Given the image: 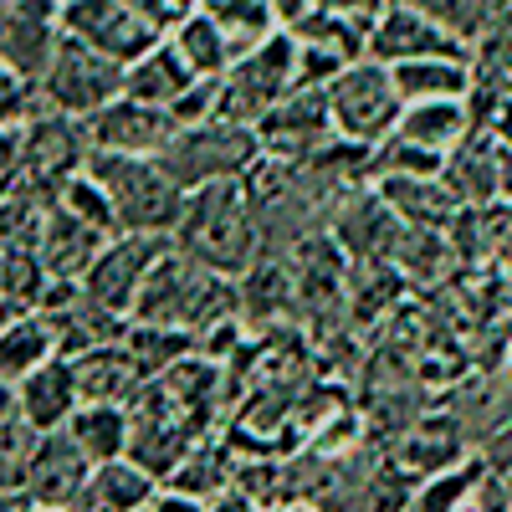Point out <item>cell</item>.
<instances>
[{
  "instance_id": "13",
  "label": "cell",
  "mask_w": 512,
  "mask_h": 512,
  "mask_svg": "<svg viewBox=\"0 0 512 512\" xmlns=\"http://www.w3.org/2000/svg\"><path fill=\"white\" fill-rule=\"evenodd\" d=\"M164 246H169L164 236H128V231L113 236L103 246V256L93 262V272L82 277V292H88L93 303H103L108 313H123L128 323H134V303L144 292V277L159 262Z\"/></svg>"
},
{
  "instance_id": "18",
  "label": "cell",
  "mask_w": 512,
  "mask_h": 512,
  "mask_svg": "<svg viewBox=\"0 0 512 512\" xmlns=\"http://www.w3.org/2000/svg\"><path fill=\"white\" fill-rule=\"evenodd\" d=\"M16 400L26 410V420L36 425L41 436H52V431H67V420L82 410V390H77V364L72 359H52V364H41L36 374H26L16 384Z\"/></svg>"
},
{
  "instance_id": "16",
  "label": "cell",
  "mask_w": 512,
  "mask_h": 512,
  "mask_svg": "<svg viewBox=\"0 0 512 512\" xmlns=\"http://www.w3.org/2000/svg\"><path fill=\"white\" fill-rule=\"evenodd\" d=\"M98 466L82 456V446L67 431L41 436L36 456H31V472H26V492L36 507H77L82 492H88Z\"/></svg>"
},
{
  "instance_id": "35",
  "label": "cell",
  "mask_w": 512,
  "mask_h": 512,
  "mask_svg": "<svg viewBox=\"0 0 512 512\" xmlns=\"http://www.w3.org/2000/svg\"><path fill=\"white\" fill-rule=\"evenodd\" d=\"M405 6L425 11L441 31H451L466 52H477V41L492 26V0H405Z\"/></svg>"
},
{
  "instance_id": "5",
  "label": "cell",
  "mask_w": 512,
  "mask_h": 512,
  "mask_svg": "<svg viewBox=\"0 0 512 512\" xmlns=\"http://www.w3.org/2000/svg\"><path fill=\"white\" fill-rule=\"evenodd\" d=\"M323 93H328V113H333L338 139L359 144V149H379L405 118V98L395 88V72L384 62H369V57L349 62Z\"/></svg>"
},
{
  "instance_id": "24",
  "label": "cell",
  "mask_w": 512,
  "mask_h": 512,
  "mask_svg": "<svg viewBox=\"0 0 512 512\" xmlns=\"http://www.w3.org/2000/svg\"><path fill=\"white\" fill-rule=\"evenodd\" d=\"M287 308H297V277H292V262H282L277 251H267L246 277H241V323L262 328V323H277L287 318Z\"/></svg>"
},
{
  "instance_id": "7",
  "label": "cell",
  "mask_w": 512,
  "mask_h": 512,
  "mask_svg": "<svg viewBox=\"0 0 512 512\" xmlns=\"http://www.w3.org/2000/svg\"><path fill=\"white\" fill-rule=\"evenodd\" d=\"M88 134L82 123L67 118V113H52V108H36L26 123H21V195H36V200H57V190L88 169Z\"/></svg>"
},
{
  "instance_id": "40",
  "label": "cell",
  "mask_w": 512,
  "mask_h": 512,
  "mask_svg": "<svg viewBox=\"0 0 512 512\" xmlns=\"http://www.w3.org/2000/svg\"><path fill=\"white\" fill-rule=\"evenodd\" d=\"M487 472L502 482V492L512 497V425H507V431H492V441H487Z\"/></svg>"
},
{
  "instance_id": "3",
  "label": "cell",
  "mask_w": 512,
  "mask_h": 512,
  "mask_svg": "<svg viewBox=\"0 0 512 512\" xmlns=\"http://www.w3.org/2000/svg\"><path fill=\"white\" fill-rule=\"evenodd\" d=\"M88 175L108 190V200L118 210V231L175 241L190 195L175 185V175H169L159 159H144V154H88Z\"/></svg>"
},
{
  "instance_id": "25",
  "label": "cell",
  "mask_w": 512,
  "mask_h": 512,
  "mask_svg": "<svg viewBox=\"0 0 512 512\" xmlns=\"http://www.w3.org/2000/svg\"><path fill=\"white\" fill-rule=\"evenodd\" d=\"M374 190L384 195V205H390L405 226L451 231V221L461 216V200L451 195L446 180H374Z\"/></svg>"
},
{
  "instance_id": "11",
  "label": "cell",
  "mask_w": 512,
  "mask_h": 512,
  "mask_svg": "<svg viewBox=\"0 0 512 512\" xmlns=\"http://www.w3.org/2000/svg\"><path fill=\"white\" fill-rule=\"evenodd\" d=\"M62 47V0H0V62L21 82L47 77Z\"/></svg>"
},
{
  "instance_id": "4",
  "label": "cell",
  "mask_w": 512,
  "mask_h": 512,
  "mask_svg": "<svg viewBox=\"0 0 512 512\" xmlns=\"http://www.w3.org/2000/svg\"><path fill=\"white\" fill-rule=\"evenodd\" d=\"M292 93H297V36L282 26L262 47H251L246 57L231 62V72L221 77L216 118L236 128H262V118Z\"/></svg>"
},
{
  "instance_id": "17",
  "label": "cell",
  "mask_w": 512,
  "mask_h": 512,
  "mask_svg": "<svg viewBox=\"0 0 512 512\" xmlns=\"http://www.w3.org/2000/svg\"><path fill=\"white\" fill-rule=\"evenodd\" d=\"M113 236L82 226L77 216H67L62 205L47 210V221H41V272H47V282H82L93 272V262L103 256Z\"/></svg>"
},
{
  "instance_id": "30",
  "label": "cell",
  "mask_w": 512,
  "mask_h": 512,
  "mask_svg": "<svg viewBox=\"0 0 512 512\" xmlns=\"http://www.w3.org/2000/svg\"><path fill=\"white\" fill-rule=\"evenodd\" d=\"M200 11L226 31L236 57H246L251 47H262L267 36L282 31V16H277L272 0H200Z\"/></svg>"
},
{
  "instance_id": "42",
  "label": "cell",
  "mask_w": 512,
  "mask_h": 512,
  "mask_svg": "<svg viewBox=\"0 0 512 512\" xmlns=\"http://www.w3.org/2000/svg\"><path fill=\"white\" fill-rule=\"evenodd\" d=\"M210 512H262V502H251L246 492H226V497H216V502H210Z\"/></svg>"
},
{
  "instance_id": "39",
  "label": "cell",
  "mask_w": 512,
  "mask_h": 512,
  "mask_svg": "<svg viewBox=\"0 0 512 512\" xmlns=\"http://www.w3.org/2000/svg\"><path fill=\"white\" fill-rule=\"evenodd\" d=\"M21 185V128L0 134V200H11Z\"/></svg>"
},
{
  "instance_id": "8",
  "label": "cell",
  "mask_w": 512,
  "mask_h": 512,
  "mask_svg": "<svg viewBox=\"0 0 512 512\" xmlns=\"http://www.w3.org/2000/svg\"><path fill=\"white\" fill-rule=\"evenodd\" d=\"M123 72L128 67H118V62L88 52L82 41L62 36V47H57L47 77L36 82V98H41V108L67 113V118L82 123V118H93L98 108H108V103L123 98Z\"/></svg>"
},
{
  "instance_id": "12",
  "label": "cell",
  "mask_w": 512,
  "mask_h": 512,
  "mask_svg": "<svg viewBox=\"0 0 512 512\" xmlns=\"http://www.w3.org/2000/svg\"><path fill=\"white\" fill-rule=\"evenodd\" d=\"M82 134H88L93 154H144V159H159L169 149V139L180 134V123H175L169 108L118 98V103L98 108L93 118H82Z\"/></svg>"
},
{
  "instance_id": "20",
  "label": "cell",
  "mask_w": 512,
  "mask_h": 512,
  "mask_svg": "<svg viewBox=\"0 0 512 512\" xmlns=\"http://www.w3.org/2000/svg\"><path fill=\"white\" fill-rule=\"evenodd\" d=\"M77 364V390H82V405H134V395L144 390V369L134 364L128 344H108V349H93L72 359Z\"/></svg>"
},
{
  "instance_id": "10",
  "label": "cell",
  "mask_w": 512,
  "mask_h": 512,
  "mask_svg": "<svg viewBox=\"0 0 512 512\" xmlns=\"http://www.w3.org/2000/svg\"><path fill=\"white\" fill-rule=\"evenodd\" d=\"M328 226H333V246L349 256V267H395L405 221L384 205L379 190H349L333 205Z\"/></svg>"
},
{
  "instance_id": "31",
  "label": "cell",
  "mask_w": 512,
  "mask_h": 512,
  "mask_svg": "<svg viewBox=\"0 0 512 512\" xmlns=\"http://www.w3.org/2000/svg\"><path fill=\"white\" fill-rule=\"evenodd\" d=\"M169 41L180 47V57L190 62V72H195V77H226V72H231V62H236L226 31H221L216 21H210L200 6H195L185 21H175Z\"/></svg>"
},
{
  "instance_id": "33",
  "label": "cell",
  "mask_w": 512,
  "mask_h": 512,
  "mask_svg": "<svg viewBox=\"0 0 512 512\" xmlns=\"http://www.w3.org/2000/svg\"><path fill=\"white\" fill-rule=\"evenodd\" d=\"M456 262V246L446 231H431V226H405L400 236V251H395V272L405 282H420V287H431L446 277V267Z\"/></svg>"
},
{
  "instance_id": "15",
  "label": "cell",
  "mask_w": 512,
  "mask_h": 512,
  "mask_svg": "<svg viewBox=\"0 0 512 512\" xmlns=\"http://www.w3.org/2000/svg\"><path fill=\"white\" fill-rule=\"evenodd\" d=\"M256 139H262V154L287 159V164L318 159L323 149L338 144V128H333V113H328V93H292L287 103H277L262 118Z\"/></svg>"
},
{
  "instance_id": "21",
  "label": "cell",
  "mask_w": 512,
  "mask_h": 512,
  "mask_svg": "<svg viewBox=\"0 0 512 512\" xmlns=\"http://www.w3.org/2000/svg\"><path fill=\"white\" fill-rule=\"evenodd\" d=\"M195 82H200V77L190 72V62L180 57V47L164 36L149 57H139L134 67L123 72V98L154 103V108H175V103L195 88Z\"/></svg>"
},
{
  "instance_id": "14",
  "label": "cell",
  "mask_w": 512,
  "mask_h": 512,
  "mask_svg": "<svg viewBox=\"0 0 512 512\" xmlns=\"http://www.w3.org/2000/svg\"><path fill=\"white\" fill-rule=\"evenodd\" d=\"M425 57H461V62H472V52H466L451 31H441L425 11L405 6V0H390V6L379 11V21L369 26V62L405 67V62H425Z\"/></svg>"
},
{
  "instance_id": "43",
  "label": "cell",
  "mask_w": 512,
  "mask_h": 512,
  "mask_svg": "<svg viewBox=\"0 0 512 512\" xmlns=\"http://www.w3.org/2000/svg\"><path fill=\"white\" fill-rule=\"evenodd\" d=\"M21 313H31V308H26V303H16V297H6V292H0V333H6V328H11Z\"/></svg>"
},
{
  "instance_id": "19",
  "label": "cell",
  "mask_w": 512,
  "mask_h": 512,
  "mask_svg": "<svg viewBox=\"0 0 512 512\" xmlns=\"http://www.w3.org/2000/svg\"><path fill=\"white\" fill-rule=\"evenodd\" d=\"M441 180L451 185V195L461 205H492V200H502V139H497V128H477V134L446 159Z\"/></svg>"
},
{
  "instance_id": "45",
  "label": "cell",
  "mask_w": 512,
  "mask_h": 512,
  "mask_svg": "<svg viewBox=\"0 0 512 512\" xmlns=\"http://www.w3.org/2000/svg\"><path fill=\"white\" fill-rule=\"evenodd\" d=\"M36 512H77V507H36Z\"/></svg>"
},
{
  "instance_id": "32",
  "label": "cell",
  "mask_w": 512,
  "mask_h": 512,
  "mask_svg": "<svg viewBox=\"0 0 512 512\" xmlns=\"http://www.w3.org/2000/svg\"><path fill=\"white\" fill-rule=\"evenodd\" d=\"M123 344H128V354H134V364L144 369V379H159V374H169L175 364H185L190 354H200V338L195 333L154 328V323H128Z\"/></svg>"
},
{
  "instance_id": "9",
  "label": "cell",
  "mask_w": 512,
  "mask_h": 512,
  "mask_svg": "<svg viewBox=\"0 0 512 512\" xmlns=\"http://www.w3.org/2000/svg\"><path fill=\"white\" fill-rule=\"evenodd\" d=\"M62 36L82 41L88 52H98L118 67H134L139 57H149L164 41V26H154L139 6H128V0H67L62 6Z\"/></svg>"
},
{
  "instance_id": "34",
  "label": "cell",
  "mask_w": 512,
  "mask_h": 512,
  "mask_svg": "<svg viewBox=\"0 0 512 512\" xmlns=\"http://www.w3.org/2000/svg\"><path fill=\"white\" fill-rule=\"evenodd\" d=\"M164 487H175V492H190V497H200V502H216V497H226L231 487H236V461L226 456V451H216V446H195L175 472L164 477Z\"/></svg>"
},
{
  "instance_id": "36",
  "label": "cell",
  "mask_w": 512,
  "mask_h": 512,
  "mask_svg": "<svg viewBox=\"0 0 512 512\" xmlns=\"http://www.w3.org/2000/svg\"><path fill=\"white\" fill-rule=\"evenodd\" d=\"M57 205L67 210V216H77L82 226L103 231V236H123V231H118V210H113L108 190L88 175V169H82V175H72V180L57 190Z\"/></svg>"
},
{
  "instance_id": "37",
  "label": "cell",
  "mask_w": 512,
  "mask_h": 512,
  "mask_svg": "<svg viewBox=\"0 0 512 512\" xmlns=\"http://www.w3.org/2000/svg\"><path fill=\"white\" fill-rule=\"evenodd\" d=\"M36 108H41L36 88H31V82H21L6 62H0V134H6V128H21Z\"/></svg>"
},
{
  "instance_id": "26",
  "label": "cell",
  "mask_w": 512,
  "mask_h": 512,
  "mask_svg": "<svg viewBox=\"0 0 512 512\" xmlns=\"http://www.w3.org/2000/svg\"><path fill=\"white\" fill-rule=\"evenodd\" d=\"M67 436L82 446V456L93 466H108L123 461L128 446H134V415H128V405H82L67 420Z\"/></svg>"
},
{
  "instance_id": "41",
  "label": "cell",
  "mask_w": 512,
  "mask_h": 512,
  "mask_svg": "<svg viewBox=\"0 0 512 512\" xmlns=\"http://www.w3.org/2000/svg\"><path fill=\"white\" fill-rule=\"evenodd\" d=\"M149 512H210V502H200L190 492H175V487H159V497L149 502Z\"/></svg>"
},
{
  "instance_id": "28",
  "label": "cell",
  "mask_w": 512,
  "mask_h": 512,
  "mask_svg": "<svg viewBox=\"0 0 512 512\" xmlns=\"http://www.w3.org/2000/svg\"><path fill=\"white\" fill-rule=\"evenodd\" d=\"M36 446H41V431L26 420L11 384H0V492H26Z\"/></svg>"
},
{
  "instance_id": "29",
  "label": "cell",
  "mask_w": 512,
  "mask_h": 512,
  "mask_svg": "<svg viewBox=\"0 0 512 512\" xmlns=\"http://www.w3.org/2000/svg\"><path fill=\"white\" fill-rule=\"evenodd\" d=\"M482 477H487V456H482V451H472L466 461L446 466V472L415 482V492H410V507H405V512H466V502L477 497Z\"/></svg>"
},
{
  "instance_id": "2",
  "label": "cell",
  "mask_w": 512,
  "mask_h": 512,
  "mask_svg": "<svg viewBox=\"0 0 512 512\" xmlns=\"http://www.w3.org/2000/svg\"><path fill=\"white\" fill-rule=\"evenodd\" d=\"M231 318H241V282L210 272L205 262H195L190 251H180L169 241L144 277V292L134 303V323L180 328V333L205 338L210 328H221Z\"/></svg>"
},
{
  "instance_id": "47",
  "label": "cell",
  "mask_w": 512,
  "mask_h": 512,
  "mask_svg": "<svg viewBox=\"0 0 512 512\" xmlns=\"http://www.w3.org/2000/svg\"><path fill=\"white\" fill-rule=\"evenodd\" d=\"M62 6H67V0H62Z\"/></svg>"
},
{
  "instance_id": "23",
  "label": "cell",
  "mask_w": 512,
  "mask_h": 512,
  "mask_svg": "<svg viewBox=\"0 0 512 512\" xmlns=\"http://www.w3.org/2000/svg\"><path fill=\"white\" fill-rule=\"evenodd\" d=\"M395 72V88L410 103H451V98H472L477 88V67L461 62V57H425V62H405L390 67Z\"/></svg>"
},
{
  "instance_id": "46",
  "label": "cell",
  "mask_w": 512,
  "mask_h": 512,
  "mask_svg": "<svg viewBox=\"0 0 512 512\" xmlns=\"http://www.w3.org/2000/svg\"><path fill=\"white\" fill-rule=\"evenodd\" d=\"M507 349H512V328H507ZM507 374H512V354H507Z\"/></svg>"
},
{
  "instance_id": "22",
  "label": "cell",
  "mask_w": 512,
  "mask_h": 512,
  "mask_svg": "<svg viewBox=\"0 0 512 512\" xmlns=\"http://www.w3.org/2000/svg\"><path fill=\"white\" fill-rule=\"evenodd\" d=\"M395 134L405 144H420V149L451 159L466 139L477 134V118H472V103H466V98H451V103H410Z\"/></svg>"
},
{
  "instance_id": "38",
  "label": "cell",
  "mask_w": 512,
  "mask_h": 512,
  "mask_svg": "<svg viewBox=\"0 0 512 512\" xmlns=\"http://www.w3.org/2000/svg\"><path fill=\"white\" fill-rule=\"evenodd\" d=\"M216 103H221V77H200L195 88H190L175 108H169V113H175L180 128H200V123L216 118Z\"/></svg>"
},
{
  "instance_id": "6",
  "label": "cell",
  "mask_w": 512,
  "mask_h": 512,
  "mask_svg": "<svg viewBox=\"0 0 512 512\" xmlns=\"http://www.w3.org/2000/svg\"><path fill=\"white\" fill-rule=\"evenodd\" d=\"M262 159V139L256 128H236L210 118L200 128H180L169 149L159 154V164L175 175V185L190 195L200 185H216V180H246V169Z\"/></svg>"
},
{
  "instance_id": "27",
  "label": "cell",
  "mask_w": 512,
  "mask_h": 512,
  "mask_svg": "<svg viewBox=\"0 0 512 512\" xmlns=\"http://www.w3.org/2000/svg\"><path fill=\"white\" fill-rule=\"evenodd\" d=\"M52 359H57V333L36 308L21 313L6 333H0V384H11V390L26 374H36L41 364H52Z\"/></svg>"
},
{
  "instance_id": "1",
  "label": "cell",
  "mask_w": 512,
  "mask_h": 512,
  "mask_svg": "<svg viewBox=\"0 0 512 512\" xmlns=\"http://www.w3.org/2000/svg\"><path fill=\"white\" fill-rule=\"evenodd\" d=\"M175 246L190 251L195 262H205L210 272L241 282L267 256V221L256 210L246 180H216V185L190 190Z\"/></svg>"
},
{
  "instance_id": "44",
  "label": "cell",
  "mask_w": 512,
  "mask_h": 512,
  "mask_svg": "<svg viewBox=\"0 0 512 512\" xmlns=\"http://www.w3.org/2000/svg\"><path fill=\"white\" fill-rule=\"evenodd\" d=\"M0 512H36L31 492H0Z\"/></svg>"
}]
</instances>
